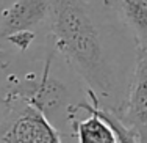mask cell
Returning a JSON list of instances; mask_svg holds the SVG:
<instances>
[{
    "label": "cell",
    "instance_id": "obj_1",
    "mask_svg": "<svg viewBox=\"0 0 147 143\" xmlns=\"http://www.w3.org/2000/svg\"><path fill=\"white\" fill-rule=\"evenodd\" d=\"M49 41L103 109L119 113L127 99L135 63L110 41L111 27L92 0H50Z\"/></svg>",
    "mask_w": 147,
    "mask_h": 143
},
{
    "label": "cell",
    "instance_id": "obj_2",
    "mask_svg": "<svg viewBox=\"0 0 147 143\" xmlns=\"http://www.w3.org/2000/svg\"><path fill=\"white\" fill-rule=\"evenodd\" d=\"M57 52L50 47L39 72H27L24 76L9 74L6 77L8 90L6 97L17 102H24L44 115L61 135H71L67 129H72L71 109L78 101L74 99L69 86L63 80L52 74V63ZM74 134V129H72Z\"/></svg>",
    "mask_w": 147,
    "mask_h": 143
},
{
    "label": "cell",
    "instance_id": "obj_3",
    "mask_svg": "<svg viewBox=\"0 0 147 143\" xmlns=\"http://www.w3.org/2000/svg\"><path fill=\"white\" fill-rule=\"evenodd\" d=\"M119 120L138 138V143H147V54L136 50L133 74L127 99L117 113Z\"/></svg>",
    "mask_w": 147,
    "mask_h": 143
},
{
    "label": "cell",
    "instance_id": "obj_4",
    "mask_svg": "<svg viewBox=\"0 0 147 143\" xmlns=\"http://www.w3.org/2000/svg\"><path fill=\"white\" fill-rule=\"evenodd\" d=\"M61 137L41 112L20 102L0 143H63Z\"/></svg>",
    "mask_w": 147,
    "mask_h": 143
},
{
    "label": "cell",
    "instance_id": "obj_5",
    "mask_svg": "<svg viewBox=\"0 0 147 143\" xmlns=\"http://www.w3.org/2000/svg\"><path fill=\"white\" fill-rule=\"evenodd\" d=\"M50 16V0H16L0 11V41L19 32H28Z\"/></svg>",
    "mask_w": 147,
    "mask_h": 143
},
{
    "label": "cell",
    "instance_id": "obj_6",
    "mask_svg": "<svg viewBox=\"0 0 147 143\" xmlns=\"http://www.w3.org/2000/svg\"><path fill=\"white\" fill-rule=\"evenodd\" d=\"M72 129L78 143H119L114 131L94 110L89 99H82L72 106Z\"/></svg>",
    "mask_w": 147,
    "mask_h": 143
},
{
    "label": "cell",
    "instance_id": "obj_7",
    "mask_svg": "<svg viewBox=\"0 0 147 143\" xmlns=\"http://www.w3.org/2000/svg\"><path fill=\"white\" fill-rule=\"evenodd\" d=\"M103 5L122 20L136 50L147 54V0H103Z\"/></svg>",
    "mask_w": 147,
    "mask_h": 143
},
{
    "label": "cell",
    "instance_id": "obj_8",
    "mask_svg": "<svg viewBox=\"0 0 147 143\" xmlns=\"http://www.w3.org/2000/svg\"><path fill=\"white\" fill-rule=\"evenodd\" d=\"M19 104L20 102L11 101L6 96H0V137L8 129L9 123L13 121L17 109H19Z\"/></svg>",
    "mask_w": 147,
    "mask_h": 143
},
{
    "label": "cell",
    "instance_id": "obj_9",
    "mask_svg": "<svg viewBox=\"0 0 147 143\" xmlns=\"http://www.w3.org/2000/svg\"><path fill=\"white\" fill-rule=\"evenodd\" d=\"M36 39V32L34 30H28V32H19L14 33L11 36L6 38V43H9L11 46H14L19 52H27L30 49V46L33 44V41Z\"/></svg>",
    "mask_w": 147,
    "mask_h": 143
}]
</instances>
